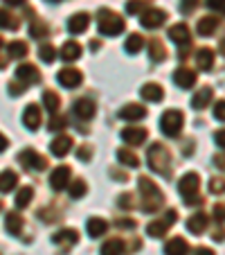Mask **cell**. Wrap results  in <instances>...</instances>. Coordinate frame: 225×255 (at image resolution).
I'll return each instance as SVG.
<instances>
[{
  "instance_id": "38",
  "label": "cell",
  "mask_w": 225,
  "mask_h": 255,
  "mask_svg": "<svg viewBox=\"0 0 225 255\" xmlns=\"http://www.w3.org/2000/svg\"><path fill=\"white\" fill-rule=\"evenodd\" d=\"M32 197H34V190L32 188H23L16 197V208H27L32 203Z\"/></svg>"
},
{
  "instance_id": "48",
  "label": "cell",
  "mask_w": 225,
  "mask_h": 255,
  "mask_svg": "<svg viewBox=\"0 0 225 255\" xmlns=\"http://www.w3.org/2000/svg\"><path fill=\"white\" fill-rule=\"evenodd\" d=\"M7 88H9L11 95H20V93H23V88H27V86H25L23 82H18V79H16V82H14V84H9Z\"/></svg>"
},
{
  "instance_id": "24",
  "label": "cell",
  "mask_w": 225,
  "mask_h": 255,
  "mask_svg": "<svg viewBox=\"0 0 225 255\" xmlns=\"http://www.w3.org/2000/svg\"><path fill=\"white\" fill-rule=\"evenodd\" d=\"M77 240H79V235H77V231H72V228H66V231H59V233H54V235H52L54 244L70 246V244H75Z\"/></svg>"
},
{
  "instance_id": "36",
  "label": "cell",
  "mask_w": 225,
  "mask_h": 255,
  "mask_svg": "<svg viewBox=\"0 0 225 255\" xmlns=\"http://www.w3.org/2000/svg\"><path fill=\"white\" fill-rule=\"evenodd\" d=\"M86 181H81V178H77V181H72L70 188H68V192H70L72 199H81L83 194H86Z\"/></svg>"
},
{
  "instance_id": "35",
  "label": "cell",
  "mask_w": 225,
  "mask_h": 255,
  "mask_svg": "<svg viewBox=\"0 0 225 255\" xmlns=\"http://www.w3.org/2000/svg\"><path fill=\"white\" fill-rule=\"evenodd\" d=\"M117 158H120V163H124L126 167H138L140 165L138 156H135L133 151H129V149H120L117 151Z\"/></svg>"
},
{
  "instance_id": "29",
  "label": "cell",
  "mask_w": 225,
  "mask_h": 255,
  "mask_svg": "<svg viewBox=\"0 0 225 255\" xmlns=\"http://www.w3.org/2000/svg\"><path fill=\"white\" fill-rule=\"evenodd\" d=\"M7 231L11 235H20V231H23V217L18 212H9L7 215Z\"/></svg>"
},
{
  "instance_id": "25",
  "label": "cell",
  "mask_w": 225,
  "mask_h": 255,
  "mask_svg": "<svg viewBox=\"0 0 225 255\" xmlns=\"http://www.w3.org/2000/svg\"><path fill=\"white\" fill-rule=\"evenodd\" d=\"M106 228H108V224L104 222V219H99V217H92V219H88L86 224V231L90 237H99L106 233Z\"/></svg>"
},
{
  "instance_id": "30",
  "label": "cell",
  "mask_w": 225,
  "mask_h": 255,
  "mask_svg": "<svg viewBox=\"0 0 225 255\" xmlns=\"http://www.w3.org/2000/svg\"><path fill=\"white\" fill-rule=\"evenodd\" d=\"M16 183H18V176H16V172H11V169H5V172H2V185H0L2 194L11 192V190L16 188Z\"/></svg>"
},
{
  "instance_id": "20",
  "label": "cell",
  "mask_w": 225,
  "mask_h": 255,
  "mask_svg": "<svg viewBox=\"0 0 225 255\" xmlns=\"http://www.w3.org/2000/svg\"><path fill=\"white\" fill-rule=\"evenodd\" d=\"M75 113H77L81 120H90V118H95V102L92 100L75 102Z\"/></svg>"
},
{
  "instance_id": "8",
  "label": "cell",
  "mask_w": 225,
  "mask_h": 255,
  "mask_svg": "<svg viewBox=\"0 0 225 255\" xmlns=\"http://www.w3.org/2000/svg\"><path fill=\"white\" fill-rule=\"evenodd\" d=\"M20 160H23L25 167L36 169V172H41V169L48 167V160H45L41 154H36L34 149H25V151H20Z\"/></svg>"
},
{
  "instance_id": "15",
  "label": "cell",
  "mask_w": 225,
  "mask_h": 255,
  "mask_svg": "<svg viewBox=\"0 0 225 255\" xmlns=\"http://www.w3.org/2000/svg\"><path fill=\"white\" fill-rule=\"evenodd\" d=\"M23 122L29 131H36L41 127V109L36 104H29L23 113Z\"/></svg>"
},
{
  "instance_id": "19",
  "label": "cell",
  "mask_w": 225,
  "mask_h": 255,
  "mask_svg": "<svg viewBox=\"0 0 225 255\" xmlns=\"http://www.w3.org/2000/svg\"><path fill=\"white\" fill-rule=\"evenodd\" d=\"M140 95H142L147 102H162L164 93H162V86H160V84H144Z\"/></svg>"
},
{
  "instance_id": "3",
  "label": "cell",
  "mask_w": 225,
  "mask_h": 255,
  "mask_svg": "<svg viewBox=\"0 0 225 255\" xmlns=\"http://www.w3.org/2000/svg\"><path fill=\"white\" fill-rule=\"evenodd\" d=\"M147 160H149V167L153 169L158 174H169V165H171V156H169L167 147L160 142H153V147L149 149L147 154Z\"/></svg>"
},
{
  "instance_id": "22",
  "label": "cell",
  "mask_w": 225,
  "mask_h": 255,
  "mask_svg": "<svg viewBox=\"0 0 225 255\" xmlns=\"http://www.w3.org/2000/svg\"><path fill=\"white\" fill-rule=\"evenodd\" d=\"M205 228H207V215L198 212V215L189 217V222H187V231H189V233H194V235H201Z\"/></svg>"
},
{
  "instance_id": "16",
  "label": "cell",
  "mask_w": 225,
  "mask_h": 255,
  "mask_svg": "<svg viewBox=\"0 0 225 255\" xmlns=\"http://www.w3.org/2000/svg\"><path fill=\"white\" fill-rule=\"evenodd\" d=\"M120 120H131V122H135V120H142L144 116H147V109H144L142 104H126L124 109H122L120 113Z\"/></svg>"
},
{
  "instance_id": "2",
  "label": "cell",
  "mask_w": 225,
  "mask_h": 255,
  "mask_svg": "<svg viewBox=\"0 0 225 255\" xmlns=\"http://www.w3.org/2000/svg\"><path fill=\"white\" fill-rule=\"evenodd\" d=\"M198 185H201V178H198L196 172H189L180 178L178 183V192L182 194L187 206H198L201 203V197H198Z\"/></svg>"
},
{
  "instance_id": "40",
  "label": "cell",
  "mask_w": 225,
  "mask_h": 255,
  "mask_svg": "<svg viewBox=\"0 0 225 255\" xmlns=\"http://www.w3.org/2000/svg\"><path fill=\"white\" fill-rule=\"evenodd\" d=\"M149 50H151V59H155V61H162V59H164V48H162V43H160V41H151Z\"/></svg>"
},
{
  "instance_id": "6",
  "label": "cell",
  "mask_w": 225,
  "mask_h": 255,
  "mask_svg": "<svg viewBox=\"0 0 225 255\" xmlns=\"http://www.w3.org/2000/svg\"><path fill=\"white\" fill-rule=\"evenodd\" d=\"M164 18H167V14H164L162 9H153V7H149V9L140 16V23H142V27H147V29H158L160 25L164 23Z\"/></svg>"
},
{
  "instance_id": "42",
  "label": "cell",
  "mask_w": 225,
  "mask_h": 255,
  "mask_svg": "<svg viewBox=\"0 0 225 255\" xmlns=\"http://www.w3.org/2000/svg\"><path fill=\"white\" fill-rule=\"evenodd\" d=\"M45 34H48L45 23H32V36L34 39H41V36H45Z\"/></svg>"
},
{
  "instance_id": "33",
  "label": "cell",
  "mask_w": 225,
  "mask_h": 255,
  "mask_svg": "<svg viewBox=\"0 0 225 255\" xmlns=\"http://www.w3.org/2000/svg\"><path fill=\"white\" fill-rule=\"evenodd\" d=\"M124 253V244L120 240H108L101 246V255H122Z\"/></svg>"
},
{
  "instance_id": "32",
  "label": "cell",
  "mask_w": 225,
  "mask_h": 255,
  "mask_svg": "<svg viewBox=\"0 0 225 255\" xmlns=\"http://www.w3.org/2000/svg\"><path fill=\"white\" fill-rule=\"evenodd\" d=\"M43 104H45V109L54 116V113L59 111V106H61V100H59V95L54 91H45L43 93Z\"/></svg>"
},
{
  "instance_id": "51",
  "label": "cell",
  "mask_w": 225,
  "mask_h": 255,
  "mask_svg": "<svg viewBox=\"0 0 225 255\" xmlns=\"http://www.w3.org/2000/svg\"><path fill=\"white\" fill-rule=\"evenodd\" d=\"M176 217H178L176 210H167V215H164V222H167V224H176Z\"/></svg>"
},
{
  "instance_id": "43",
  "label": "cell",
  "mask_w": 225,
  "mask_h": 255,
  "mask_svg": "<svg viewBox=\"0 0 225 255\" xmlns=\"http://www.w3.org/2000/svg\"><path fill=\"white\" fill-rule=\"evenodd\" d=\"M214 118L221 122H225V100H219L214 106Z\"/></svg>"
},
{
  "instance_id": "54",
  "label": "cell",
  "mask_w": 225,
  "mask_h": 255,
  "mask_svg": "<svg viewBox=\"0 0 225 255\" xmlns=\"http://www.w3.org/2000/svg\"><path fill=\"white\" fill-rule=\"evenodd\" d=\"M7 2H11V5H20L23 0H7Z\"/></svg>"
},
{
  "instance_id": "7",
  "label": "cell",
  "mask_w": 225,
  "mask_h": 255,
  "mask_svg": "<svg viewBox=\"0 0 225 255\" xmlns=\"http://www.w3.org/2000/svg\"><path fill=\"white\" fill-rule=\"evenodd\" d=\"M16 79L23 82L25 86H32V84H36L41 79V75H39V70H36V66H32V63H23V66L16 68Z\"/></svg>"
},
{
  "instance_id": "13",
  "label": "cell",
  "mask_w": 225,
  "mask_h": 255,
  "mask_svg": "<svg viewBox=\"0 0 225 255\" xmlns=\"http://www.w3.org/2000/svg\"><path fill=\"white\" fill-rule=\"evenodd\" d=\"M72 149V138L70 135H59V138L52 140V144H50V151H52L57 158H63V156H68Z\"/></svg>"
},
{
  "instance_id": "14",
  "label": "cell",
  "mask_w": 225,
  "mask_h": 255,
  "mask_svg": "<svg viewBox=\"0 0 225 255\" xmlns=\"http://www.w3.org/2000/svg\"><path fill=\"white\" fill-rule=\"evenodd\" d=\"M169 39L178 45H187L189 39H192V34H189V27L185 23H178V25H171L169 27Z\"/></svg>"
},
{
  "instance_id": "49",
  "label": "cell",
  "mask_w": 225,
  "mask_h": 255,
  "mask_svg": "<svg viewBox=\"0 0 225 255\" xmlns=\"http://www.w3.org/2000/svg\"><path fill=\"white\" fill-rule=\"evenodd\" d=\"M131 199H133L131 194H122V197L117 199V206L120 208H133V201H131Z\"/></svg>"
},
{
  "instance_id": "26",
  "label": "cell",
  "mask_w": 225,
  "mask_h": 255,
  "mask_svg": "<svg viewBox=\"0 0 225 255\" xmlns=\"http://www.w3.org/2000/svg\"><path fill=\"white\" fill-rule=\"evenodd\" d=\"M167 228H169V224L164 222V219H153V222L147 226V233H149V237H155V240H160V237L167 235Z\"/></svg>"
},
{
  "instance_id": "4",
  "label": "cell",
  "mask_w": 225,
  "mask_h": 255,
  "mask_svg": "<svg viewBox=\"0 0 225 255\" xmlns=\"http://www.w3.org/2000/svg\"><path fill=\"white\" fill-rule=\"evenodd\" d=\"M140 190L144 194V206H142L144 212H153L155 208L162 206V192L158 190V185L153 181H149V178L142 176L140 178Z\"/></svg>"
},
{
  "instance_id": "9",
  "label": "cell",
  "mask_w": 225,
  "mask_h": 255,
  "mask_svg": "<svg viewBox=\"0 0 225 255\" xmlns=\"http://www.w3.org/2000/svg\"><path fill=\"white\" fill-rule=\"evenodd\" d=\"M81 72L79 70H75V68H66V70H61L57 75V82L61 84V86H66V88H77L79 84H81Z\"/></svg>"
},
{
  "instance_id": "31",
  "label": "cell",
  "mask_w": 225,
  "mask_h": 255,
  "mask_svg": "<svg viewBox=\"0 0 225 255\" xmlns=\"http://www.w3.org/2000/svg\"><path fill=\"white\" fill-rule=\"evenodd\" d=\"M142 48H144V39L140 36V34H131L129 39H126V43H124V50L129 54H138Z\"/></svg>"
},
{
  "instance_id": "52",
  "label": "cell",
  "mask_w": 225,
  "mask_h": 255,
  "mask_svg": "<svg viewBox=\"0 0 225 255\" xmlns=\"http://www.w3.org/2000/svg\"><path fill=\"white\" fill-rule=\"evenodd\" d=\"M194 255H214V251L207 249V246H198L196 253H194Z\"/></svg>"
},
{
  "instance_id": "39",
  "label": "cell",
  "mask_w": 225,
  "mask_h": 255,
  "mask_svg": "<svg viewBox=\"0 0 225 255\" xmlns=\"http://www.w3.org/2000/svg\"><path fill=\"white\" fill-rule=\"evenodd\" d=\"M39 57H41V61L52 63L54 57H57V50H54L50 43H45V45H41V48H39Z\"/></svg>"
},
{
  "instance_id": "17",
  "label": "cell",
  "mask_w": 225,
  "mask_h": 255,
  "mask_svg": "<svg viewBox=\"0 0 225 255\" xmlns=\"http://www.w3.org/2000/svg\"><path fill=\"white\" fill-rule=\"evenodd\" d=\"M189 253V244L182 237H173L171 242L164 244V255H187Z\"/></svg>"
},
{
  "instance_id": "47",
  "label": "cell",
  "mask_w": 225,
  "mask_h": 255,
  "mask_svg": "<svg viewBox=\"0 0 225 255\" xmlns=\"http://www.w3.org/2000/svg\"><path fill=\"white\" fill-rule=\"evenodd\" d=\"M90 154H92V149L88 147V144H83V147H79L77 149V158L79 160H90Z\"/></svg>"
},
{
  "instance_id": "21",
  "label": "cell",
  "mask_w": 225,
  "mask_h": 255,
  "mask_svg": "<svg viewBox=\"0 0 225 255\" xmlns=\"http://www.w3.org/2000/svg\"><path fill=\"white\" fill-rule=\"evenodd\" d=\"M88 27V14H75L72 18H68V32L70 34H81Z\"/></svg>"
},
{
  "instance_id": "34",
  "label": "cell",
  "mask_w": 225,
  "mask_h": 255,
  "mask_svg": "<svg viewBox=\"0 0 225 255\" xmlns=\"http://www.w3.org/2000/svg\"><path fill=\"white\" fill-rule=\"evenodd\" d=\"M7 54L14 59H20L27 54V43H23V41H11L9 45H7Z\"/></svg>"
},
{
  "instance_id": "11",
  "label": "cell",
  "mask_w": 225,
  "mask_h": 255,
  "mask_svg": "<svg viewBox=\"0 0 225 255\" xmlns=\"http://www.w3.org/2000/svg\"><path fill=\"white\" fill-rule=\"evenodd\" d=\"M173 84L178 88H192L196 84V72L189 70V68H178L173 72Z\"/></svg>"
},
{
  "instance_id": "28",
  "label": "cell",
  "mask_w": 225,
  "mask_h": 255,
  "mask_svg": "<svg viewBox=\"0 0 225 255\" xmlns=\"http://www.w3.org/2000/svg\"><path fill=\"white\" fill-rule=\"evenodd\" d=\"M196 63H198V68H201V70H210V68L214 66V52H212L210 48L198 50V54H196Z\"/></svg>"
},
{
  "instance_id": "27",
  "label": "cell",
  "mask_w": 225,
  "mask_h": 255,
  "mask_svg": "<svg viewBox=\"0 0 225 255\" xmlns=\"http://www.w3.org/2000/svg\"><path fill=\"white\" fill-rule=\"evenodd\" d=\"M61 57L66 59V61H77V59L81 57V45L75 43V41H68L61 48Z\"/></svg>"
},
{
  "instance_id": "41",
  "label": "cell",
  "mask_w": 225,
  "mask_h": 255,
  "mask_svg": "<svg viewBox=\"0 0 225 255\" xmlns=\"http://www.w3.org/2000/svg\"><path fill=\"white\" fill-rule=\"evenodd\" d=\"M63 127H66V118H63V116H57V113H54V116L50 118V122H48V129L59 131V129H63Z\"/></svg>"
},
{
  "instance_id": "23",
  "label": "cell",
  "mask_w": 225,
  "mask_h": 255,
  "mask_svg": "<svg viewBox=\"0 0 225 255\" xmlns=\"http://www.w3.org/2000/svg\"><path fill=\"white\" fill-rule=\"evenodd\" d=\"M216 27H219V18H214V16H205V18L198 20V34L201 36H212Z\"/></svg>"
},
{
  "instance_id": "45",
  "label": "cell",
  "mask_w": 225,
  "mask_h": 255,
  "mask_svg": "<svg viewBox=\"0 0 225 255\" xmlns=\"http://www.w3.org/2000/svg\"><path fill=\"white\" fill-rule=\"evenodd\" d=\"M198 7V0H182L180 2V11L182 14H189V11H194Z\"/></svg>"
},
{
  "instance_id": "5",
  "label": "cell",
  "mask_w": 225,
  "mask_h": 255,
  "mask_svg": "<svg viewBox=\"0 0 225 255\" xmlns=\"http://www.w3.org/2000/svg\"><path fill=\"white\" fill-rule=\"evenodd\" d=\"M182 122H185L182 113L176 111V109H171V111H167L162 118H160V129H162L164 135H169V138H176V135L182 131Z\"/></svg>"
},
{
  "instance_id": "44",
  "label": "cell",
  "mask_w": 225,
  "mask_h": 255,
  "mask_svg": "<svg viewBox=\"0 0 225 255\" xmlns=\"http://www.w3.org/2000/svg\"><path fill=\"white\" fill-rule=\"evenodd\" d=\"M210 190L214 194L225 192V181H223V178H212V181H210Z\"/></svg>"
},
{
  "instance_id": "12",
  "label": "cell",
  "mask_w": 225,
  "mask_h": 255,
  "mask_svg": "<svg viewBox=\"0 0 225 255\" xmlns=\"http://www.w3.org/2000/svg\"><path fill=\"white\" fill-rule=\"evenodd\" d=\"M120 135H122V140H124L126 144H135V147L147 140V131H144L142 127H126Z\"/></svg>"
},
{
  "instance_id": "53",
  "label": "cell",
  "mask_w": 225,
  "mask_h": 255,
  "mask_svg": "<svg viewBox=\"0 0 225 255\" xmlns=\"http://www.w3.org/2000/svg\"><path fill=\"white\" fill-rule=\"evenodd\" d=\"M221 52H223V57H225V39L221 41Z\"/></svg>"
},
{
  "instance_id": "46",
  "label": "cell",
  "mask_w": 225,
  "mask_h": 255,
  "mask_svg": "<svg viewBox=\"0 0 225 255\" xmlns=\"http://www.w3.org/2000/svg\"><path fill=\"white\" fill-rule=\"evenodd\" d=\"M207 7L219 14H225V0H207Z\"/></svg>"
},
{
  "instance_id": "50",
  "label": "cell",
  "mask_w": 225,
  "mask_h": 255,
  "mask_svg": "<svg viewBox=\"0 0 225 255\" xmlns=\"http://www.w3.org/2000/svg\"><path fill=\"white\" fill-rule=\"evenodd\" d=\"M214 140H216V144H219L221 149H225V129H221V131H216V135H214Z\"/></svg>"
},
{
  "instance_id": "37",
  "label": "cell",
  "mask_w": 225,
  "mask_h": 255,
  "mask_svg": "<svg viewBox=\"0 0 225 255\" xmlns=\"http://www.w3.org/2000/svg\"><path fill=\"white\" fill-rule=\"evenodd\" d=\"M147 9H149L147 0H129V2H126V11H129V14H140L142 16Z\"/></svg>"
},
{
  "instance_id": "1",
  "label": "cell",
  "mask_w": 225,
  "mask_h": 255,
  "mask_svg": "<svg viewBox=\"0 0 225 255\" xmlns=\"http://www.w3.org/2000/svg\"><path fill=\"white\" fill-rule=\"evenodd\" d=\"M97 27H99V34H104V36H117L120 32H124V18L110 9H99Z\"/></svg>"
},
{
  "instance_id": "10",
  "label": "cell",
  "mask_w": 225,
  "mask_h": 255,
  "mask_svg": "<svg viewBox=\"0 0 225 255\" xmlns=\"http://www.w3.org/2000/svg\"><path fill=\"white\" fill-rule=\"evenodd\" d=\"M68 183H70V167L59 165V167L50 174V185H52L54 190H63Z\"/></svg>"
},
{
  "instance_id": "18",
  "label": "cell",
  "mask_w": 225,
  "mask_h": 255,
  "mask_svg": "<svg viewBox=\"0 0 225 255\" xmlns=\"http://www.w3.org/2000/svg\"><path fill=\"white\" fill-rule=\"evenodd\" d=\"M212 88H201V91H196V95L192 97V109H196V111H203V109H207V104L212 102Z\"/></svg>"
}]
</instances>
